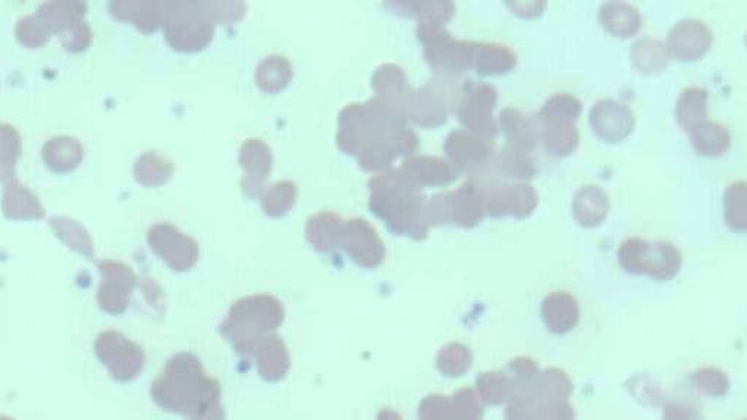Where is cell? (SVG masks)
Listing matches in <instances>:
<instances>
[{
	"label": "cell",
	"mask_w": 747,
	"mask_h": 420,
	"mask_svg": "<svg viewBox=\"0 0 747 420\" xmlns=\"http://www.w3.org/2000/svg\"><path fill=\"white\" fill-rule=\"evenodd\" d=\"M165 5L167 2H148V0H125L113 2L111 11L117 18L133 22L143 31H152L164 24Z\"/></svg>",
	"instance_id": "cell-30"
},
{
	"label": "cell",
	"mask_w": 747,
	"mask_h": 420,
	"mask_svg": "<svg viewBox=\"0 0 747 420\" xmlns=\"http://www.w3.org/2000/svg\"><path fill=\"white\" fill-rule=\"evenodd\" d=\"M173 174V164L157 152H146L135 165V175L145 186H160Z\"/></svg>",
	"instance_id": "cell-41"
},
{
	"label": "cell",
	"mask_w": 747,
	"mask_h": 420,
	"mask_svg": "<svg viewBox=\"0 0 747 420\" xmlns=\"http://www.w3.org/2000/svg\"><path fill=\"white\" fill-rule=\"evenodd\" d=\"M297 199V187L292 181L284 180L266 187L262 193V206L266 213L281 216L292 208Z\"/></svg>",
	"instance_id": "cell-42"
},
{
	"label": "cell",
	"mask_w": 747,
	"mask_h": 420,
	"mask_svg": "<svg viewBox=\"0 0 747 420\" xmlns=\"http://www.w3.org/2000/svg\"><path fill=\"white\" fill-rule=\"evenodd\" d=\"M370 208L393 231L415 240L428 237L424 218L425 200L421 189L410 183L399 170L375 175L370 181Z\"/></svg>",
	"instance_id": "cell-2"
},
{
	"label": "cell",
	"mask_w": 747,
	"mask_h": 420,
	"mask_svg": "<svg viewBox=\"0 0 747 420\" xmlns=\"http://www.w3.org/2000/svg\"><path fill=\"white\" fill-rule=\"evenodd\" d=\"M618 263L626 273L669 282L682 269V251L666 240L648 241L629 237L618 248Z\"/></svg>",
	"instance_id": "cell-4"
},
{
	"label": "cell",
	"mask_w": 747,
	"mask_h": 420,
	"mask_svg": "<svg viewBox=\"0 0 747 420\" xmlns=\"http://www.w3.org/2000/svg\"><path fill=\"white\" fill-rule=\"evenodd\" d=\"M517 53L507 44L475 43L472 69L481 76H499L517 68Z\"/></svg>",
	"instance_id": "cell-25"
},
{
	"label": "cell",
	"mask_w": 747,
	"mask_h": 420,
	"mask_svg": "<svg viewBox=\"0 0 747 420\" xmlns=\"http://www.w3.org/2000/svg\"><path fill=\"white\" fill-rule=\"evenodd\" d=\"M583 113V103L568 92L552 95L537 114L539 120H565L577 123Z\"/></svg>",
	"instance_id": "cell-40"
},
{
	"label": "cell",
	"mask_w": 747,
	"mask_h": 420,
	"mask_svg": "<svg viewBox=\"0 0 747 420\" xmlns=\"http://www.w3.org/2000/svg\"><path fill=\"white\" fill-rule=\"evenodd\" d=\"M3 212L8 218L40 219L44 210L38 202L36 194L17 181H11L6 186L2 200Z\"/></svg>",
	"instance_id": "cell-34"
},
{
	"label": "cell",
	"mask_w": 747,
	"mask_h": 420,
	"mask_svg": "<svg viewBox=\"0 0 747 420\" xmlns=\"http://www.w3.org/2000/svg\"><path fill=\"white\" fill-rule=\"evenodd\" d=\"M409 12L419 18V21L447 22L456 12L453 2L445 0H431V2L409 3Z\"/></svg>",
	"instance_id": "cell-46"
},
{
	"label": "cell",
	"mask_w": 747,
	"mask_h": 420,
	"mask_svg": "<svg viewBox=\"0 0 747 420\" xmlns=\"http://www.w3.org/2000/svg\"><path fill=\"white\" fill-rule=\"evenodd\" d=\"M21 154V138L15 127L0 123V180H11Z\"/></svg>",
	"instance_id": "cell-43"
},
{
	"label": "cell",
	"mask_w": 747,
	"mask_h": 420,
	"mask_svg": "<svg viewBox=\"0 0 747 420\" xmlns=\"http://www.w3.org/2000/svg\"><path fill=\"white\" fill-rule=\"evenodd\" d=\"M629 56H631L634 68L644 75H656V73L663 72L672 60L666 43L653 37L638 40L632 46Z\"/></svg>",
	"instance_id": "cell-32"
},
{
	"label": "cell",
	"mask_w": 747,
	"mask_h": 420,
	"mask_svg": "<svg viewBox=\"0 0 747 420\" xmlns=\"http://www.w3.org/2000/svg\"><path fill=\"white\" fill-rule=\"evenodd\" d=\"M747 184L745 180L733 181L724 193V218L734 232L745 234Z\"/></svg>",
	"instance_id": "cell-38"
},
{
	"label": "cell",
	"mask_w": 747,
	"mask_h": 420,
	"mask_svg": "<svg viewBox=\"0 0 747 420\" xmlns=\"http://www.w3.org/2000/svg\"><path fill=\"white\" fill-rule=\"evenodd\" d=\"M377 420H403L399 413L392 409H383L378 413Z\"/></svg>",
	"instance_id": "cell-49"
},
{
	"label": "cell",
	"mask_w": 747,
	"mask_h": 420,
	"mask_svg": "<svg viewBox=\"0 0 747 420\" xmlns=\"http://www.w3.org/2000/svg\"><path fill=\"white\" fill-rule=\"evenodd\" d=\"M44 162L57 173H68L75 170L84 159V146L71 136H59L50 139L44 145Z\"/></svg>",
	"instance_id": "cell-33"
},
{
	"label": "cell",
	"mask_w": 747,
	"mask_h": 420,
	"mask_svg": "<svg viewBox=\"0 0 747 420\" xmlns=\"http://www.w3.org/2000/svg\"><path fill=\"white\" fill-rule=\"evenodd\" d=\"M373 85L375 97L393 107L402 108L406 111L408 104L409 87L405 72L394 63H386L375 70Z\"/></svg>",
	"instance_id": "cell-28"
},
{
	"label": "cell",
	"mask_w": 747,
	"mask_h": 420,
	"mask_svg": "<svg viewBox=\"0 0 747 420\" xmlns=\"http://www.w3.org/2000/svg\"><path fill=\"white\" fill-rule=\"evenodd\" d=\"M161 397L168 410L183 413L187 420H225L221 387L192 353H180L168 364Z\"/></svg>",
	"instance_id": "cell-1"
},
{
	"label": "cell",
	"mask_w": 747,
	"mask_h": 420,
	"mask_svg": "<svg viewBox=\"0 0 747 420\" xmlns=\"http://www.w3.org/2000/svg\"><path fill=\"white\" fill-rule=\"evenodd\" d=\"M339 244L362 267L380 266L386 257V247L373 225L364 218H352L342 225Z\"/></svg>",
	"instance_id": "cell-17"
},
{
	"label": "cell",
	"mask_w": 747,
	"mask_h": 420,
	"mask_svg": "<svg viewBox=\"0 0 747 420\" xmlns=\"http://www.w3.org/2000/svg\"><path fill=\"white\" fill-rule=\"evenodd\" d=\"M599 22L607 33L629 38L640 33L642 15L637 6L628 2H607L599 9Z\"/></svg>",
	"instance_id": "cell-26"
},
{
	"label": "cell",
	"mask_w": 747,
	"mask_h": 420,
	"mask_svg": "<svg viewBox=\"0 0 747 420\" xmlns=\"http://www.w3.org/2000/svg\"><path fill=\"white\" fill-rule=\"evenodd\" d=\"M497 104L498 89L494 85L469 79L460 88L457 117L467 132L494 140L499 133L498 120L494 117Z\"/></svg>",
	"instance_id": "cell-8"
},
{
	"label": "cell",
	"mask_w": 747,
	"mask_h": 420,
	"mask_svg": "<svg viewBox=\"0 0 747 420\" xmlns=\"http://www.w3.org/2000/svg\"><path fill=\"white\" fill-rule=\"evenodd\" d=\"M588 122L594 135L606 143L622 142L635 129L634 111L615 98H600L591 105Z\"/></svg>",
	"instance_id": "cell-15"
},
{
	"label": "cell",
	"mask_w": 747,
	"mask_h": 420,
	"mask_svg": "<svg viewBox=\"0 0 747 420\" xmlns=\"http://www.w3.org/2000/svg\"><path fill=\"white\" fill-rule=\"evenodd\" d=\"M540 142L546 151L556 158H567L580 146V132L577 123L565 120H539Z\"/></svg>",
	"instance_id": "cell-27"
},
{
	"label": "cell",
	"mask_w": 747,
	"mask_h": 420,
	"mask_svg": "<svg viewBox=\"0 0 747 420\" xmlns=\"http://www.w3.org/2000/svg\"><path fill=\"white\" fill-rule=\"evenodd\" d=\"M476 396L482 403L489 406H499L508 402L517 393L516 385L505 369L499 371L482 372L476 378Z\"/></svg>",
	"instance_id": "cell-35"
},
{
	"label": "cell",
	"mask_w": 747,
	"mask_h": 420,
	"mask_svg": "<svg viewBox=\"0 0 747 420\" xmlns=\"http://www.w3.org/2000/svg\"><path fill=\"white\" fill-rule=\"evenodd\" d=\"M285 308L278 298L259 294L238 299L222 323V333L238 352H251L267 334L281 326Z\"/></svg>",
	"instance_id": "cell-3"
},
{
	"label": "cell",
	"mask_w": 747,
	"mask_h": 420,
	"mask_svg": "<svg viewBox=\"0 0 747 420\" xmlns=\"http://www.w3.org/2000/svg\"><path fill=\"white\" fill-rule=\"evenodd\" d=\"M483 406L472 388H462L453 396L431 394L419 404V420H481Z\"/></svg>",
	"instance_id": "cell-14"
},
{
	"label": "cell",
	"mask_w": 747,
	"mask_h": 420,
	"mask_svg": "<svg viewBox=\"0 0 747 420\" xmlns=\"http://www.w3.org/2000/svg\"><path fill=\"white\" fill-rule=\"evenodd\" d=\"M692 145L696 154L707 158H720L731 148V133L729 127L714 120H705L698 124L691 133Z\"/></svg>",
	"instance_id": "cell-29"
},
{
	"label": "cell",
	"mask_w": 747,
	"mask_h": 420,
	"mask_svg": "<svg viewBox=\"0 0 747 420\" xmlns=\"http://www.w3.org/2000/svg\"><path fill=\"white\" fill-rule=\"evenodd\" d=\"M609 210V194L597 184L581 187L572 200V218L583 228H596L602 225L609 215Z\"/></svg>",
	"instance_id": "cell-23"
},
{
	"label": "cell",
	"mask_w": 747,
	"mask_h": 420,
	"mask_svg": "<svg viewBox=\"0 0 747 420\" xmlns=\"http://www.w3.org/2000/svg\"><path fill=\"white\" fill-rule=\"evenodd\" d=\"M85 5L76 2H52L41 6V19L46 22L50 31L62 34L63 44L69 50H82L91 40V31L82 21Z\"/></svg>",
	"instance_id": "cell-13"
},
{
	"label": "cell",
	"mask_w": 747,
	"mask_h": 420,
	"mask_svg": "<svg viewBox=\"0 0 747 420\" xmlns=\"http://www.w3.org/2000/svg\"><path fill=\"white\" fill-rule=\"evenodd\" d=\"M240 164L244 170L243 184L246 189H259L272 170V149L262 139H247L241 146Z\"/></svg>",
	"instance_id": "cell-24"
},
{
	"label": "cell",
	"mask_w": 747,
	"mask_h": 420,
	"mask_svg": "<svg viewBox=\"0 0 747 420\" xmlns=\"http://www.w3.org/2000/svg\"><path fill=\"white\" fill-rule=\"evenodd\" d=\"M460 88L454 87L451 76H441L425 87L410 92L406 116L422 127L443 126L451 108H456Z\"/></svg>",
	"instance_id": "cell-9"
},
{
	"label": "cell",
	"mask_w": 747,
	"mask_h": 420,
	"mask_svg": "<svg viewBox=\"0 0 747 420\" xmlns=\"http://www.w3.org/2000/svg\"><path fill=\"white\" fill-rule=\"evenodd\" d=\"M399 171L419 189L448 186L459 178L456 168L447 159L431 157V155L410 157L403 162Z\"/></svg>",
	"instance_id": "cell-18"
},
{
	"label": "cell",
	"mask_w": 747,
	"mask_h": 420,
	"mask_svg": "<svg viewBox=\"0 0 747 420\" xmlns=\"http://www.w3.org/2000/svg\"><path fill=\"white\" fill-rule=\"evenodd\" d=\"M485 206L478 181L469 180L453 192L437 194L425 202L424 218L431 225L454 224L470 229L485 218Z\"/></svg>",
	"instance_id": "cell-5"
},
{
	"label": "cell",
	"mask_w": 747,
	"mask_h": 420,
	"mask_svg": "<svg viewBox=\"0 0 747 420\" xmlns=\"http://www.w3.org/2000/svg\"><path fill=\"white\" fill-rule=\"evenodd\" d=\"M710 92L701 87H688L680 92L676 101L675 116L686 133H691L698 124L708 120Z\"/></svg>",
	"instance_id": "cell-31"
},
{
	"label": "cell",
	"mask_w": 747,
	"mask_h": 420,
	"mask_svg": "<svg viewBox=\"0 0 747 420\" xmlns=\"http://www.w3.org/2000/svg\"><path fill=\"white\" fill-rule=\"evenodd\" d=\"M447 161L457 173L470 175V180H485L495 157L494 140L479 138L466 129H456L444 143Z\"/></svg>",
	"instance_id": "cell-11"
},
{
	"label": "cell",
	"mask_w": 747,
	"mask_h": 420,
	"mask_svg": "<svg viewBox=\"0 0 747 420\" xmlns=\"http://www.w3.org/2000/svg\"><path fill=\"white\" fill-rule=\"evenodd\" d=\"M540 315L549 332L556 336H564L571 333L580 323V304L570 292H551L543 298Z\"/></svg>",
	"instance_id": "cell-19"
},
{
	"label": "cell",
	"mask_w": 747,
	"mask_h": 420,
	"mask_svg": "<svg viewBox=\"0 0 747 420\" xmlns=\"http://www.w3.org/2000/svg\"><path fill=\"white\" fill-rule=\"evenodd\" d=\"M691 383L696 390L711 397L726 396L730 390V380L726 372L714 367L696 369L691 375Z\"/></svg>",
	"instance_id": "cell-44"
},
{
	"label": "cell",
	"mask_w": 747,
	"mask_h": 420,
	"mask_svg": "<svg viewBox=\"0 0 747 420\" xmlns=\"http://www.w3.org/2000/svg\"><path fill=\"white\" fill-rule=\"evenodd\" d=\"M164 27L168 43L181 52L203 49L215 33L214 22L197 2H167Z\"/></svg>",
	"instance_id": "cell-7"
},
{
	"label": "cell",
	"mask_w": 747,
	"mask_h": 420,
	"mask_svg": "<svg viewBox=\"0 0 747 420\" xmlns=\"http://www.w3.org/2000/svg\"><path fill=\"white\" fill-rule=\"evenodd\" d=\"M499 130L504 133L507 145L534 152L540 142V122L537 116H529L520 108L505 107L499 113Z\"/></svg>",
	"instance_id": "cell-21"
},
{
	"label": "cell",
	"mask_w": 747,
	"mask_h": 420,
	"mask_svg": "<svg viewBox=\"0 0 747 420\" xmlns=\"http://www.w3.org/2000/svg\"><path fill=\"white\" fill-rule=\"evenodd\" d=\"M292 78V65L281 54H270L260 60L256 68V82L266 92H278L288 87Z\"/></svg>",
	"instance_id": "cell-37"
},
{
	"label": "cell",
	"mask_w": 747,
	"mask_h": 420,
	"mask_svg": "<svg viewBox=\"0 0 747 420\" xmlns=\"http://www.w3.org/2000/svg\"><path fill=\"white\" fill-rule=\"evenodd\" d=\"M663 420H701V415L691 404L669 403L664 407Z\"/></svg>",
	"instance_id": "cell-47"
},
{
	"label": "cell",
	"mask_w": 747,
	"mask_h": 420,
	"mask_svg": "<svg viewBox=\"0 0 747 420\" xmlns=\"http://www.w3.org/2000/svg\"><path fill=\"white\" fill-rule=\"evenodd\" d=\"M714 34L701 19L683 18L673 25L666 47L670 59L679 62H696L710 52Z\"/></svg>",
	"instance_id": "cell-16"
},
{
	"label": "cell",
	"mask_w": 747,
	"mask_h": 420,
	"mask_svg": "<svg viewBox=\"0 0 747 420\" xmlns=\"http://www.w3.org/2000/svg\"><path fill=\"white\" fill-rule=\"evenodd\" d=\"M343 222L336 213L319 212L307 221V237L319 251H329L339 244Z\"/></svg>",
	"instance_id": "cell-36"
},
{
	"label": "cell",
	"mask_w": 747,
	"mask_h": 420,
	"mask_svg": "<svg viewBox=\"0 0 747 420\" xmlns=\"http://www.w3.org/2000/svg\"><path fill=\"white\" fill-rule=\"evenodd\" d=\"M473 365L472 350L463 343H448L437 355V369L448 378L463 377Z\"/></svg>",
	"instance_id": "cell-39"
},
{
	"label": "cell",
	"mask_w": 747,
	"mask_h": 420,
	"mask_svg": "<svg viewBox=\"0 0 747 420\" xmlns=\"http://www.w3.org/2000/svg\"><path fill=\"white\" fill-rule=\"evenodd\" d=\"M536 174L533 152L505 145L501 151L495 152L488 177L481 181L516 180L517 183H527L536 177Z\"/></svg>",
	"instance_id": "cell-20"
},
{
	"label": "cell",
	"mask_w": 747,
	"mask_h": 420,
	"mask_svg": "<svg viewBox=\"0 0 747 420\" xmlns=\"http://www.w3.org/2000/svg\"><path fill=\"white\" fill-rule=\"evenodd\" d=\"M508 8L514 12V14L520 15L523 18H536L540 17L545 11V2H516L507 3Z\"/></svg>",
	"instance_id": "cell-48"
},
{
	"label": "cell",
	"mask_w": 747,
	"mask_h": 420,
	"mask_svg": "<svg viewBox=\"0 0 747 420\" xmlns=\"http://www.w3.org/2000/svg\"><path fill=\"white\" fill-rule=\"evenodd\" d=\"M418 38L425 60L441 75L453 78L472 69L476 41L456 40L444 24L434 21H419Z\"/></svg>",
	"instance_id": "cell-6"
},
{
	"label": "cell",
	"mask_w": 747,
	"mask_h": 420,
	"mask_svg": "<svg viewBox=\"0 0 747 420\" xmlns=\"http://www.w3.org/2000/svg\"><path fill=\"white\" fill-rule=\"evenodd\" d=\"M256 358L257 371L263 380L278 383L284 380L291 365L284 340L275 334H267L251 350Z\"/></svg>",
	"instance_id": "cell-22"
},
{
	"label": "cell",
	"mask_w": 747,
	"mask_h": 420,
	"mask_svg": "<svg viewBox=\"0 0 747 420\" xmlns=\"http://www.w3.org/2000/svg\"><path fill=\"white\" fill-rule=\"evenodd\" d=\"M478 181V180H476ZM481 186L485 215L491 218L513 216L526 219L539 206V193L530 183L478 181Z\"/></svg>",
	"instance_id": "cell-10"
},
{
	"label": "cell",
	"mask_w": 747,
	"mask_h": 420,
	"mask_svg": "<svg viewBox=\"0 0 747 420\" xmlns=\"http://www.w3.org/2000/svg\"><path fill=\"white\" fill-rule=\"evenodd\" d=\"M52 33L40 15L22 18L17 27V37L28 47H40L49 40Z\"/></svg>",
	"instance_id": "cell-45"
},
{
	"label": "cell",
	"mask_w": 747,
	"mask_h": 420,
	"mask_svg": "<svg viewBox=\"0 0 747 420\" xmlns=\"http://www.w3.org/2000/svg\"><path fill=\"white\" fill-rule=\"evenodd\" d=\"M148 241L152 250L178 272L192 269L199 260V245L173 224H155L149 229Z\"/></svg>",
	"instance_id": "cell-12"
}]
</instances>
